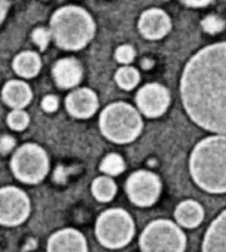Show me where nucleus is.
<instances>
[{
	"label": "nucleus",
	"mask_w": 226,
	"mask_h": 252,
	"mask_svg": "<svg viewBox=\"0 0 226 252\" xmlns=\"http://www.w3.org/2000/svg\"><path fill=\"white\" fill-rule=\"evenodd\" d=\"M180 93L194 123L226 134V42L207 46L192 57L182 74Z\"/></svg>",
	"instance_id": "obj_1"
},
{
	"label": "nucleus",
	"mask_w": 226,
	"mask_h": 252,
	"mask_svg": "<svg viewBox=\"0 0 226 252\" xmlns=\"http://www.w3.org/2000/svg\"><path fill=\"white\" fill-rule=\"evenodd\" d=\"M189 167L198 187L210 193H226V136L203 139L194 148Z\"/></svg>",
	"instance_id": "obj_2"
},
{
	"label": "nucleus",
	"mask_w": 226,
	"mask_h": 252,
	"mask_svg": "<svg viewBox=\"0 0 226 252\" xmlns=\"http://www.w3.org/2000/svg\"><path fill=\"white\" fill-rule=\"evenodd\" d=\"M50 34L59 47L66 50H79L93 38L95 24L84 9L67 6L59 9L50 20Z\"/></svg>",
	"instance_id": "obj_3"
},
{
	"label": "nucleus",
	"mask_w": 226,
	"mask_h": 252,
	"mask_svg": "<svg viewBox=\"0 0 226 252\" xmlns=\"http://www.w3.org/2000/svg\"><path fill=\"white\" fill-rule=\"evenodd\" d=\"M100 131L108 140L116 144L131 143L140 134L143 128L140 114L131 105L113 103L100 114Z\"/></svg>",
	"instance_id": "obj_4"
},
{
	"label": "nucleus",
	"mask_w": 226,
	"mask_h": 252,
	"mask_svg": "<svg viewBox=\"0 0 226 252\" xmlns=\"http://www.w3.org/2000/svg\"><path fill=\"white\" fill-rule=\"evenodd\" d=\"M95 233L98 241L106 248H122L133 237L134 221L127 211L121 208L109 209L97 218Z\"/></svg>",
	"instance_id": "obj_5"
},
{
	"label": "nucleus",
	"mask_w": 226,
	"mask_h": 252,
	"mask_svg": "<svg viewBox=\"0 0 226 252\" xmlns=\"http://www.w3.org/2000/svg\"><path fill=\"white\" fill-rule=\"evenodd\" d=\"M11 171L20 182L29 185L38 184L49 170L47 153L40 146L27 143L18 149L11 158Z\"/></svg>",
	"instance_id": "obj_6"
},
{
	"label": "nucleus",
	"mask_w": 226,
	"mask_h": 252,
	"mask_svg": "<svg viewBox=\"0 0 226 252\" xmlns=\"http://www.w3.org/2000/svg\"><path fill=\"white\" fill-rule=\"evenodd\" d=\"M141 252H184L186 237L172 221L157 220L148 224L140 238Z\"/></svg>",
	"instance_id": "obj_7"
},
{
	"label": "nucleus",
	"mask_w": 226,
	"mask_h": 252,
	"mask_svg": "<svg viewBox=\"0 0 226 252\" xmlns=\"http://www.w3.org/2000/svg\"><path fill=\"white\" fill-rule=\"evenodd\" d=\"M31 213V201L22 189L15 187L2 188L0 192V223L15 226L26 221Z\"/></svg>",
	"instance_id": "obj_8"
},
{
	"label": "nucleus",
	"mask_w": 226,
	"mask_h": 252,
	"mask_svg": "<svg viewBox=\"0 0 226 252\" xmlns=\"http://www.w3.org/2000/svg\"><path fill=\"white\" fill-rule=\"evenodd\" d=\"M126 190L130 201L140 207L154 205L161 191V182L155 174L147 171H138L129 176Z\"/></svg>",
	"instance_id": "obj_9"
},
{
	"label": "nucleus",
	"mask_w": 226,
	"mask_h": 252,
	"mask_svg": "<svg viewBox=\"0 0 226 252\" xmlns=\"http://www.w3.org/2000/svg\"><path fill=\"white\" fill-rule=\"evenodd\" d=\"M170 100V94L167 89L156 83L145 85L136 96L139 109L148 118L161 116L167 109Z\"/></svg>",
	"instance_id": "obj_10"
},
{
	"label": "nucleus",
	"mask_w": 226,
	"mask_h": 252,
	"mask_svg": "<svg viewBox=\"0 0 226 252\" xmlns=\"http://www.w3.org/2000/svg\"><path fill=\"white\" fill-rule=\"evenodd\" d=\"M138 29L141 35L148 40H158L170 31V19L165 11L161 9H150L141 15Z\"/></svg>",
	"instance_id": "obj_11"
},
{
	"label": "nucleus",
	"mask_w": 226,
	"mask_h": 252,
	"mask_svg": "<svg viewBox=\"0 0 226 252\" xmlns=\"http://www.w3.org/2000/svg\"><path fill=\"white\" fill-rule=\"evenodd\" d=\"M65 106L68 113L74 118H89L98 108L97 96L90 89H79L67 95Z\"/></svg>",
	"instance_id": "obj_12"
},
{
	"label": "nucleus",
	"mask_w": 226,
	"mask_h": 252,
	"mask_svg": "<svg viewBox=\"0 0 226 252\" xmlns=\"http://www.w3.org/2000/svg\"><path fill=\"white\" fill-rule=\"evenodd\" d=\"M47 252H88V246L79 231L68 228L56 231L50 237Z\"/></svg>",
	"instance_id": "obj_13"
},
{
	"label": "nucleus",
	"mask_w": 226,
	"mask_h": 252,
	"mask_svg": "<svg viewBox=\"0 0 226 252\" xmlns=\"http://www.w3.org/2000/svg\"><path fill=\"white\" fill-rule=\"evenodd\" d=\"M202 252H226V210L207 229L203 241Z\"/></svg>",
	"instance_id": "obj_14"
},
{
	"label": "nucleus",
	"mask_w": 226,
	"mask_h": 252,
	"mask_svg": "<svg viewBox=\"0 0 226 252\" xmlns=\"http://www.w3.org/2000/svg\"><path fill=\"white\" fill-rule=\"evenodd\" d=\"M52 73L58 86L61 88L68 89L79 83L82 77V68L76 60L64 59L56 63Z\"/></svg>",
	"instance_id": "obj_15"
},
{
	"label": "nucleus",
	"mask_w": 226,
	"mask_h": 252,
	"mask_svg": "<svg viewBox=\"0 0 226 252\" xmlns=\"http://www.w3.org/2000/svg\"><path fill=\"white\" fill-rule=\"evenodd\" d=\"M4 102L13 108H24L31 102L32 94L29 85L22 81H9L2 91Z\"/></svg>",
	"instance_id": "obj_16"
},
{
	"label": "nucleus",
	"mask_w": 226,
	"mask_h": 252,
	"mask_svg": "<svg viewBox=\"0 0 226 252\" xmlns=\"http://www.w3.org/2000/svg\"><path fill=\"white\" fill-rule=\"evenodd\" d=\"M204 216L202 206L194 200L182 201L176 208L175 212L178 223L187 228L197 227L202 221Z\"/></svg>",
	"instance_id": "obj_17"
},
{
	"label": "nucleus",
	"mask_w": 226,
	"mask_h": 252,
	"mask_svg": "<svg viewBox=\"0 0 226 252\" xmlns=\"http://www.w3.org/2000/svg\"><path fill=\"white\" fill-rule=\"evenodd\" d=\"M13 68L22 77L32 78L38 74L41 68V60L38 54L33 52H24L14 59Z\"/></svg>",
	"instance_id": "obj_18"
},
{
	"label": "nucleus",
	"mask_w": 226,
	"mask_h": 252,
	"mask_svg": "<svg viewBox=\"0 0 226 252\" xmlns=\"http://www.w3.org/2000/svg\"><path fill=\"white\" fill-rule=\"evenodd\" d=\"M91 191L97 201L106 203L113 200L115 196L117 187L108 176H99L93 181Z\"/></svg>",
	"instance_id": "obj_19"
},
{
	"label": "nucleus",
	"mask_w": 226,
	"mask_h": 252,
	"mask_svg": "<svg viewBox=\"0 0 226 252\" xmlns=\"http://www.w3.org/2000/svg\"><path fill=\"white\" fill-rule=\"evenodd\" d=\"M140 79V74L138 70L131 67L121 68L115 75V80L118 86L127 91L135 88Z\"/></svg>",
	"instance_id": "obj_20"
},
{
	"label": "nucleus",
	"mask_w": 226,
	"mask_h": 252,
	"mask_svg": "<svg viewBox=\"0 0 226 252\" xmlns=\"http://www.w3.org/2000/svg\"><path fill=\"white\" fill-rule=\"evenodd\" d=\"M125 169L124 160L121 156L116 153L107 155L100 164V170L110 176L120 175Z\"/></svg>",
	"instance_id": "obj_21"
},
{
	"label": "nucleus",
	"mask_w": 226,
	"mask_h": 252,
	"mask_svg": "<svg viewBox=\"0 0 226 252\" xmlns=\"http://www.w3.org/2000/svg\"><path fill=\"white\" fill-rule=\"evenodd\" d=\"M29 116L24 111H14L8 114L7 123L11 129L15 130H23L28 126Z\"/></svg>",
	"instance_id": "obj_22"
},
{
	"label": "nucleus",
	"mask_w": 226,
	"mask_h": 252,
	"mask_svg": "<svg viewBox=\"0 0 226 252\" xmlns=\"http://www.w3.org/2000/svg\"><path fill=\"white\" fill-rule=\"evenodd\" d=\"M201 24L205 31L211 34L219 33L225 27V22L222 18L216 15H209L204 18Z\"/></svg>",
	"instance_id": "obj_23"
},
{
	"label": "nucleus",
	"mask_w": 226,
	"mask_h": 252,
	"mask_svg": "<svg viewBox=\"0 0 226 252\" xmlns=\"http://www.w3.org/2000/svg\"><path fill=\"white\" fill-rule=\"evenodd\" d=\"M135 52L129 45H123L116 50L115 57L119 63H129L133 61Z\"/></svg>",
	"instance_id": "obj_24"
},
{
	"label": "nucleus",
	"mask_w": 226,
	"mask_h": 252,
	"mask_svg": "<svg viewBox=\"0 0 226 252\" xmlns=\"http://www.w3.org/2000/svg\"><path fill=\"white\" fill-rule=\"evenodd\" d=\"M50 33L43 28L36 29L32 34L34 42L39 47L41 51L46 49L50 40Z\"/></svg>",
	"instance_id": "obj_25"
},
{
	"label": "nucleus",
	"mask_w": 226,
	"mask_h": 252,
	"mask_svg": "<svg viewBox=\"0 0 226 252\" xmlns=\"http://www.w3.org/2000/svg\"><path fill=\"white\" fill-rule=\"evenodd\" d=\"M59 105L58 98L54 95H47L43 98L42 107L44 111L54 112L56 111Z\"/></svg>",
	"instance_id": "obj_26"
},
{
	"label": "nucleus",
	"mask_w": 226,
	"mask_h": 252,
	"mask_svg": "<svg viewBox=\"0 0 226 252\" xmlns=\"http://www.w3.org/2000/svg\"><path fill=\"white\" fill-rule=\"evenodd\" d=\"M15 145V139L12 137L4 136L1 137L0 149H1V154H7L12 150Z\"/></svg>",
	"instance_id": "obj_27"
},
{
	"label": "nucleus",
	"mask_w": 226,
	"mask_h": 252,
	"mask_svg": "<svg viewBox=\"0 0 226 252\" xmlns=\"http://www.w3.org/2000/svg\"><path fill=\"white\" fill-rule=\"evenodd\" d=\"M209 3V1H186L185 2L187 5L193 6V7L207 6Z\"/></svg>",
	"instance_id": "obj_28"
},
{
	"label": "nucleus",
	"mask_w": 226,
	"mask_h": 252,
	"mask_svg": "<svg viewBox=\"0 0 226 252\" xmlns=\"http://www.w3.org/2000/svg\"><path fill=\"white\" fill-rule=\"evenodd\" d=\"M8 8L7 1H1V20L3 22V18L5 16L6 11Z\"/></svg>",
	"instance_id": "obj_29"
},
{
	"label": "nucleus",
	"mask_w": 226,
	"mask_h": 252,
	"mask_svg": "<svg viewBox=\"0 0 226 252\" xmlns=\"http://www.w3.org/2000/svg\"><path fill=\"white\" fill-rule=\"evenodd\" d=\"M142 66L143 68H145L146 69H147V68L152 67V64H151L150 61L146 60L145 62H143Z\"/></svg>",
	"instance_id": "obj_30"
}]
</instances>
